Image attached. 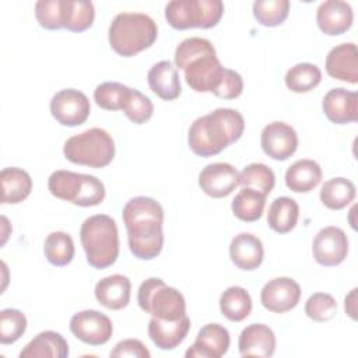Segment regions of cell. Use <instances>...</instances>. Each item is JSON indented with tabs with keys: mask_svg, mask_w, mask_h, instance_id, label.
<instances>
[{
	"mask_svg": "<svg viewBox=\"0 0 358 358\" xmlns=\"http://www.w3.org/2000/svg\"><path fill=\"white\" fill-rule=\"evenodd\" d=\"M130 252L141 260L157 257L164 246V208L145 196L130 199L122 211Z\"/></svg>",
	"mask_w": 358,
	"mask_h": 358,
	"instance_id": "6da1fadb",
	"label": "cell"
},
{
	"mask_svg": "<svg viewBox=\"0 0 358 358\" xmlns=\"http://www.w3.org/2000/svg\"><path fill=\"white\" fill-rule=\"evenodd\" d=\"M245 130L243 116L231 108H218L197 117L187 133L190 150L199 157H213L238 141Z\"/></svg>",
	"mask_w": 358,
	"mask_h": 358,
	"instance_id": "7a4b0ae2",
	"label": "cell"
},
{
	"mask_svg": "<svg viewBox=\"0 0 358 358\" xmlns=\"http://www.w3.org/2000/svg\"><path fill=\"white\" fill-rule=\"evenodd\" d=\"M158 36L155 21L143 13L117 14L108 31L110 48L123 57L134 56L148 49Z\"/></svg>",
	"mask_w": 358,
	"mask_h": 358,
	"instance_id": "3957f363",
	"label": "cell"
},
{
	"mask_svg": "<svg viewBox=\"0 0 358 358\" xmlns=\"http://www.w3.org/2000/svg\"><path fill=\"white\" fill-rule=\"evenodd\" d=\"M80 241L88 264L96 270L112 266L119 256L117 225L106 214L88 217L81 224Z\"/></svg>",
	"mask_w": 358,
	"mask_h": 358,
	"instance_id": "277c9868",
	"label": "cell"
},
{
	"mask_svg": "<svg viewBox=\"0 0 358 358\" xmlns=\"http://www.w3.org/2000/svg\"><path fill=\"white\" fill-rule=\"evenodd\" d=\"M67 161L90 168H103L115 157V141L112 136L99 127L88 129L67 138L63 147Z\"/></svg>",
	"mask_w": 358,
	"mask_h": 358,
	"instance_id": "5b68a950",
	"label": "cell"
},
{
	"mask_svg": "<svg viewBox=\"0 0 358 358\" xmlns=\"http://www.w3.org/2000/svg\"><path fill=\"white\" fill-rule=\"evenodd\" d=\"M48 187L52 196L80 207L98 206L105 199V186L98 178L64 169L50 173Z\"/></svg>",
	"mask_w": 358,
	"mask_h": 358,
	"instance_id": "8992f818",
	"label": "cell"
},
{
	"mask_svg": "<svg viewBox=\"0 0 358 358\" xmlns=\"http://www.w3.org/2000/svg\"><path fill=\"white\" fill-rule=\"evenodd\" d=\"M137 302L141 310L161 320H176L186 315L183 295L161 278L144 280L138 287Z\"/></svg>",
	"mask_w": 358,
	"mask_h": 358,
	"instance_id": "52a82bcc",
	"label": "cell"
},
{
	"mask_svg": "<svg viewBox=\"0 0 358 358\" xmlns=\"http://www.w3.org/2000/svg\"><path fill=\"white\" fill-rule=\"evenodd\" d=\"M224 14L221 0H172L165 6V18L175 29L215 27Z\"/></svg>",
	"mask_w": 358,
	"mask_h": 358,
	"instance_id": "ba28073f",
	"label": "cell"
},
{
	"mask_svg": "<svg viewBox=\"0 0 358 358\" xmlns=\"http://www.w3.org/2000/svg\"><path fill=\"white\" fill-rule=\"evenodd\" d=\"M91 112L87 95L74 88L56 92L50 99V113L63 126L74 127L83 124Z\"/></svg>",
	"mask_w": 358,
	"mask_h": 358,
	"instance_id": "9c48e42d",
	"label": "cell"
},
{
	"mask_svg": "<svg viewBox=\"0 0 358 358\" xmlns=\"http://www.w3.org/2000/svg\"><path fill=\"white\" fill-rule=\"evenodd\" d=\"M70 331L88 345H102L110 340L113 324L105 313L85 309L71 316Z\"/></svg>",
	"mask_w": 358,
	"mask_h": 358,
	"instance_id": "30bf717a",
	"label": "cell"
},
{
	"mask_svg": "<svg viewBox=\"0 0 358 358\" xmlns=\"http://www.w3.org/2000/svg\"><path fill=\"white\" fill-rule=\"evenodd\" d=\"M312 253L315 260L326 267L337 266L347 257L348 239L345 232L338 227L322 228L312 243Z\"/></svg>",
	"mask_w": 358,
	"mask_h": 358,
	"instance_id": "8fae6325",
	"label": "cell"
},
{
	"mask_svg": "<svg viewBox=\"0 0 358 358\" xmlns=\"http://www.w3.org/2000/svg\"><path fill=\"white\" fill-rule=\"evenodd\" d=\"M224 69L217 53H207L196 57L185 67V80L196 92H214Z\"/></svg>",
	"mask_w": 358,
	"mask_h": 358,
	"instance_id": "7c38bea8",
	"label": "cell"
},
{
	"mask_svg": "<svg viewBox=\"0 0 358 358\" xmlns=\"http://www.w3.org/2000/svg\"><path fill=\"white\" fill-rule=\"evenodd\" d=\"M301 299L299 284L289 277H277L264 284L260 292L262 305L273 313H285L294 309Z\"/></svg>",
	"mask_w": 358,
	"mask_h": 358,
	"instance_id": "4fadbf2b",
	"label": "cell"
},
{
	"mask_svg": "<svg viewBox=\"0 0 358 358\" xmlns=\"http://www.w3.org/2000/svg\"><path fill=\"white\" fill-rule=\"evenodd\" d=\"M260 144L266 155L275 161H285L298 148V136L292 126L284 122H271L262 130Z\"/></svg>",
	"mask_w": 358,
	"mask_h": 358,
	"instance_id": "5bb4252c",
	"label": "cell"
},
{
	"mask_svg": "<svg viewBox=\"0 0 358 358\" xmlns=\"http://www.w3.org/2000/svg\"><path fill=\"white\" fill-rule=\"evenodd\" d=\"M238 185L239 172L227 162L208 164L199 173V186L207 196L213 199L227 197Z\"/></svg>",
	"mask_w": 358,
	"mask_h": 358,
	"instance_id": "9a60e30c",
	"label": "cell"
},
{
	"mask_svg": "<svg viewBox=\"0 0 358 358\" xmlns=\"http://www.w3.org/2000/svg\"><path fill=\"white\" fill-rule=\"evenodd\" d=\"M229 333L220 323L203 326L192 347L185 352L186 358H221L229 348Z\"/></svg>",
	"mask_w": 358,
	"mask_h": 358,
	"instance_id": "2e32d148",
	"label": "cell"
},
{
	"mask_svg": "<svg viewBox=\"0 0 358 358\" xmlns=\"http://www.w3.org/2000/svg\"><path fill=\"white\" fill-rule=\"evenodd\" d=\"M326 117L336 124L352 123L358 117V94L343 87L331 88L322 101Z\"/></svg>",
	"mask_w": 358,
	"mask_h": 358,
	"instance_id": "e0dca14e",
	"label": "cell"
},
{
	"mask_svg": "<svg viewBox=\"0 0 358 358\" xmlns=\"http://www.w3.org/2000/svg\"><path fill=\"white\" fill-rule=\"evenodd\" d=\"M354 14L347 1L327 0L323 1L316 11V22L319 29L330 36L347 32L352 25Z\"/></svg>",
	"mask_w": 358,
	"mask_h": 358,
	"instance_id": "ac0fdd59",
	"label": "cell"
},
{
	"mask_svg": "<svg viewBox=\"0 0 358 358\" xmlns=\"http://www.w3.org/2000/svg\"><path fill=\"white\" fill-rule=\"evenodd\" d=\"M326 71L330 77L350 84L358 83V52L352 42L340 43L326 56Z\"/></svg>",
	"mask_w": 358,
	"mask_h": 358,
	"instance_id": "d6986e66",
	"label": "cell"
},
{
	"mask_svg": "<svg viewBox=\"0 0 358 358\" xmlns=\"http://www.w3.org/2000/svg\"><path fill=\"white\" fill-rule=\"evenodd\" d=\"M238 347L242 357L268 358L275 351L274 331L263 323L249 324L241 331Z\"/></svg>",
	"mask_w": 358,
	"mask_h": 358,
	"instance_id": "ffe728a7",
	"label": "cell"
},
{
	"mask_svg": "<svg viewBox=\"0 0 358 358\" xmlns=\"http://www.w3.org/2000/svg\"><path fill=\"white\" fill-rule=\"evenodd\" d=\"M190 330V319L185 315L176 320H161L151 317L148 322V337L159 350L176 348Z\"/></svg>",
	"mask_w": 358,
	"mask_h": 358,
	"instance_id": "44dd1931",
	"label": "cell"
},
{
	"mask_svg": "<svg viewBox=\"0 0 358 358\" xmlns=\"http://www.w3.org/2000/svg\"><path fill=\"white\" fill-rule=\"evenodd\" d=\"M229 257L232 263L245 271L256 270L264 257L262 241L249 232L235 235L229 245Z\"/></svg>",
	"mask_w": 358,
	"mask_h": 358,
	"instance_id": "7402d4cb",
	"label": "cell"
},
{
	"mask_svg": "<svg viewBox=\"0 0 358 358\" xmlns=\"http://www.w3.org/2000/svg\"><path fill=\"white\" fill-rule=\"evenodd\" d=\"M131 282L126 275L112 274L95 284V298L106 309L119 310L130 302Z\"/></svg>",
	"mask_w": 358,
	"mask_h": 358,
	"instance_id": "603a6c76",
	"label": "cell"
},
{
	"mask_svg": "<svg viewBox=\"0 0 358 358\" xmlns=\"http://www.w3.org/2000/svg\"><path fill=\"white\" fill-rule=\"evenodd\" d=\"M147 81L151 91L164 101H173L182 92L178 69L169 60L155 63L148 70Z\"/></svg>",
	"mask_w": 358,
	"mask_h": 358,
	"instance_id": "cb8c5ba5",
	"label": "cell"
},
{
	"mask_svg": "<svg viewBox=\"0 0 358 358\" xmlns=\"http://www.w3.org/2000/svg\"><path fill=\"white\" fill-rule=\"evenodd\" d=\"M69 344L60 333L46 330L36 334L20 352L21 358H66Z\"/></svg>",
	"mask_w": 358,
	"mask_h": 358,
	"instance_id": "d4e9b609",
	"label": "cell"
},
{
	"mask_svg": "<svg viewBox=\"0 0 358 358\" xmlns=\"http://www.w3.org/2000/svg\"><path fill=\"white\" fill-rule=\"evenodd\" d=\"M0 183L3 204H18L24 201L32 190V179L29 173L17 166L1 169Z\"/></svg>",
	"mask_w": 358,
	"mask_h": 358,
	"instance_id": "484cf974",
	"label": "cell"
},
{
	"mask_svg": "<svg viewBox=\"0 0 358 358\" xmlns=\"http://www.w3.org/2000/svg\"><path fill=\"white\" fill-rule=\"evenodd\" d=\"M322 180V168L313 159H298L285 172V185L295 193H308Z\"/></svg>",
	"mask_w": 358,
	"mask_h": 358,
	"instance_id": "4316f807",
	"label": "cell"
},
{
	"mask_svg": "<svg viewBox=\"0 0 358 358\" xmlns=\"http://www.w3.org/2000/svg\"><path fill=\"white\" fill-rule=\"evenodd\" d=\"M299 218L298 203L287 196L277 197L271 201L267 213V224L277 234L292 231Z\"/></svg>",
	"mask_w": 358,
	"mask_h": 358,
	"instance_id": "83f0119b",
	"label": "cell"
},
{
	"mask_svg": "<svg viewBox=\"0 0 358 358\" xmlns=\"http://www.w3.org/2000/svg\"><path fill=\"white\" fill-rule=\"evenodd\" d=\"M220 310L231 322H242L252 312V298L243 287H229L220 296Z\"/></svg>",
	"mask_w": 358,
	"mask_h": 358,
	"instance_id": "f1b7e54d",
	"label": "cell"
},
{
	"mask_svg": "<svg viewBox=\"0 0 358 358\" xmlns=\"http://www.w3.org/2000/svg\"><path fill=\"white\" fill-rule=\"evenodd\" d=\"M355 185L345 178H331L320 189V201L330 210H341L355 199Z\"/></svg>",
	"mask_w": 358,
	"mask_h": 358,
	"instance_id": "f546056e",
	"label": "cell"
},
{
	"mask_svg": "<svg viewBox=\"0 0 358 358\" xmlns=\"http://www.w3.org/2000/svg\"><path fill=\"white\" fill-rule=\"evenodd\" d=\"M266 196L257 190L242 187L234 197L231 208L234 215L245 222L257 221L264 210Z\"/></svg>",
	"mask_w": 358,
	"mask_h": 358,
	"instance_id": "4dcf8cb0",
	"label": "cell"
},
{
	"mask_svg": "<svg viewBox=\"0 0 358 358\" xmlns=\"http://www.w3.org/2000/svg\"><path fill=\"white\" fill-rule=\"evenodd\" d=\"M95 18V8L91 1L63 0V25L69 31L83 32L88 29Z\"/></svg>",
	"mask_w": 358,
	"mask_h": 358,
	"instance_id": "1f68e13d",
	"label": "cell"
},
{
	"mask_svg": "<svg viewBox=\"0 0 358 358\" xmlns=\"http://www.w3.org/2000/svg\"><path fill=\"white\" fill-rule=\"evenodd\" d=\"M74 242L73 238L63 231L52 232L43 242V253L48 262L53 266H67L74 257Z\"/></svg>",
	"mask_w": 358,
	"mask_h": 358,
	"instance_id": "d6a6232c",
	"label": "cell"
},
{
	"mask_svg": "<svg viewBox=\"0 0 358 358\" xmlns=\"http://www.w3.org/2000/svg\"><path fill=\"white\" fill-rule=\"evenodd\" d=\"M285 85L296 94L309 92L322 81V71L316 64L298 63L292 66L285 74Z\"/></svg>",
	"mask_w": 358,
	"mask_h": 358,
	"instance_id": "836d02e7",
	"label": "cell"
},
{
	"mask_svg": "<svg viewBox=\"0 0 358 358\" xmlns=\"http://www.w3.org/2000/svg\"><path fill=\"white\" fill-rule=\"evenodd\" d=\"M239 185L267 196L275 185V175L266 164L253 162L239 172Z\"/></svg>",
	"mask_w": 358,
	"mask_h": 358,
	"instance_id": "e575fe53",
	"label": "cell"
},
{
	"mask_svg": "<svg viewBox=\"0 0 358 358\" xmlns=\"http://www.w3.org/2000/svg\"><path fill=\"white\" fill-rule=\"evenodd\" d=\"M289 13L288 0H260L253 3V17L264 27L281 25Z\"/></svg>",
	"mask_w": 358,
	"mask_h": 358,
	"instance_id": "d590c367",
	"label": "cell"
},
{
	"mask_svg": "<svg viewBox=\"0 0 358 358\" xmlns=\"http://www.w3.org/2000/svg\"><path fill=\"white\" fill-rule=\"evenodd\" d=\"M130 88L122 83L106 81L96 85L94 101L105 110H122Z\"/></svg>",
	"mask_w": 358,
	"mask_h": 358,
	"instance_id": "8d00e7d4",
	"label": "cell"
},
{
	"mask_svg": "<svg viewBox=\"0 0 358 358\" xmlns=\"http://www.w3.org/2000/svg\"><path fill=\"white\" fill-rule=\"evenodd\" d=\"M207 53H215V48L208 39L193 36L183 39L175 50V64L178 69L185 70V67L194 60Z\"/></svg>",
	"mask_w": 358,
	"mask_h": 358,
	"instance_id": "74e56055",
	"label": "cell"
},
{
	"mask_svg": "<svg viewBox=\"0 0 358 358\" xmlns=\"http://www.w3.org/2000/svg\"><path fill=\"white\" fill-rule=\"evenodd\" d=\"M27 330V317L18 309H3L0 312V343L3 345L15 343Z\"/></svg>",
	"mask_w": 358,
	"mask_h": 358,
	"instance_id": "f35d334b",
	"label": "cell"
},
{
	"mask_svg": "<svg viewBox=\"0 0 358 358\" xmlns=\"http://www.w3.org/2000/svg\"><path fill=\"white\" fill-rule=\"evenodd\" d=\"M122 110L129 117V120L136 124H143L151 119L154 113V105L143 92L136 88H130Z\"/></svg>",
	"mask_w": 358,
	"mask_h": 358,
	"instance_id": "ab89813d",
	"label": "cell"
},
{
	"mask_svg": "<svg viewBox=\"0 0 358 358\" xmlns=\"http://www.w3.org/2000/svg\"><path fill=\"white\" fill-rule=\"evenodd\" d=\"M337 310V302L333 295L326 292H315L305 303V313L309 319L323 323L334 317Z\"/></svg>",
	"mask_w": 358,
	"mask_h": 358,
	"instance_id": "60d3db41",
	"label": "cell"
},
{
	"mask_svg": "<svg viewBox=\"0 0 358 358\" xmlns=\"http://www.w3.org/2000/svg\"><path fill=\"white\" fill-rule=\"evenodd\" d=\"M35 17L45 29H60L63 25V0H39L35 3Z\"/></svg>",
	"mask_w": 358,
	"mask_h": 358,
	"instance_id": "b9f144b4",
	"label": "cell"
},
{
	"mask_svg": "<svg viewBox=\"0 0 358 358\" xmlns=\"http://www.w3.org/2000/svg\"><path fill=\"white\" fill-rule=\"evenodd\" d=\"M243 91V80L239 73L231 69H224L222 77L213 92L215 96L222 99H235Z\"/></svg>",
	"mask_w": 358,
	"mask_h": 358,
	"instance_id": "7bdbcfd3",
	"label": "cell"
},
{
	"mask_svg": "<svg viewBox=\"0 0 358 358\" xmlns=\"http://www.w3.org/2000/svg\"><path fill=\"white\" fill-rule=\"evenodd\" d=\"M150 351L143 344V341L137 338H126L119 341L115 348L110 351V357L113 358H123V357H133V358H150Z\"/></svg>",
	"mask_w": 358,
	"mask_h": 358,
	"instance_id": "ee69618b",
	"label": "cell"
},
{
	"mask_svg": "<svg viewBox=\"0 0 358 358\" xmlns=\"http://www.w3.org/2000/svg\"><path fill=\"white\" fill-rule=\"evenodd\" d=\"M357 288H352L351 289V292L345 296V303H344V306H345V312L350 315V317L351 319H355L357 317V308H355V301H357Z\"/></svg>",
	"mask_w": 358,
	"mask_h": 358,
	"instance_id": "f6af8a7d",
	"label": "cell"
}]
</instances>
